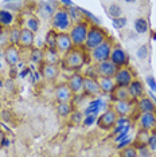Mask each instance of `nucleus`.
<instances>
[{
  "label": "nucleus",
  "mask_w": 156,
  "mask_h": 157,
  "mask_svg": "<svg viewBox=\"0 0 156 157\" xmlns=\"http://www.w3.org/2000/svg\"><path fill=\"white\" fill-rule=\"evenodd\" d=\"M88 62V51L84 47H74L61 59V69L69 73H80Z\"/></svg>",
  "instance_id": "nucleus-1"
},
{
  "label": "nucleus",
  "mask_w": 156,
  "mask_h": 157,
  "mask_svg": "<svg viewBox=\"0 0 156 157\" xmlns=\"http://www.w3.org/2000/svg\"><path fill=\"white\" fill-rule=\"evenodd\" d=\"M51 28L55 30L57 33H69L70 28L73 27V20L70 16L67 8H58L55 13L50 19Z\"/></svg>",
  "instance_id": "nucleus-2"
},
{
  "label": "nucleus",
  "mask_w": 156,
  "mask_h": 157,
  "mask_svg": "<svg viewBox=\"0 0 156 157\" xmlns=\"http://www.w3.org/2000/svg\"><path fill=\"white\" fill-rule=\"evenodd\" d=\"M108 38L109 36L104 28H101L100 26H97V24H90L84 48L86 50V51H92V50H94L96 47H98L101 43H104Z\"/></svg>",
  "instance_id": "nucleus-3"
},
{
  "label": "nucleus",
  "mask_w": 156,
  "mask_h": 157,
  "mask_svg": "<svg viewBox=\"0 0 156 157\" xmlns=\"http://www.w3.org/2000/svg\"><path fill=\"white\" fill-rule=\"evenodd\" d=\"M89 22L84 20V22H78L74 23L73 27L70 28L69 35L72 38L73 46L74 47H84L85 42H86V36H88V31H89Z\"/></svg>",
  "instance_id": "nucleus-4"
},
{
  "label": "nucleus",
  "mask_w": 156,
  "mask_h": 157,
  "mask_svg": "<svg viewBox=\"0 0 156 157\" xmlns=\"http://www.w3.org/2000/svg\"><path fill=\"white\" fill-rule=\"evenodd\" d=\"M112 48H113V42L111 38H108L104 43H101L98 47H96L94 50L89 51L92 60H93L94 63L109 60L111 59V54H112Z\"/></svg>",
  "instance_id": "nucleus-5"
},
{
  "label": "nucleus",
  "mask_w": 156,
  "mask_h": 157,
  "mask_svg": "<svg viewBox=\"0 0 156 157\" xmlns=\"http://www.w3.org/2000/svg\"><path fill=\"white\" fill-rule=\"evenodd\" d=\"M117 122H119V116H117L116 112L112 108H109L98 117L97 126L104 132H111L116 128Z\"/></svg>",
  "instance_id": "nucleus-6"
},
{
  "label": "nucleus",
  "mask_w": 156,
  "mask_h": 157,
  "mask_svg": "<svg viewBox=\"0 0 156 157\" xmlns=\"http://www.w3.org/2000/svg\"><path fill=\"white\" fill-rule=\"evenodd\" d=\"M109 60H111V62L117 67V69H123V67H128L129 56H128V54H127L125 50H124L121 46L113 44L111 59H109Z\"/></svg>",
  "instance_id": "nucleus-7"
},
{
  "label": "nucleus",
  "mask_w": 156,
  "mask_h": 157,
  "mask_svg": "<svg viewBox=\"0 0 156 157\" xmlns=\"http://www.w3.org/2000/svg\"><path fill=\"white\" fill-rule=\"evenodd\" d=\"M94 70L97 78H115L117 73V67L113 65L111 60H105V62L94 63Z\"/></svg>",
  "instance_id": "nucleus-8"
},
{
  "label": "nucleus",
  "mask_w": 156,
  "mask_h": 157,
  "mask_svg": "<svg viewBox=\"0 0 156 157\" xmlns=\"http://www.w3.org/2000/svg\"><path fill=\"white\" fill-rule=\"evenodd\" d=\"M39 73L42 78L47 82H55L61 74V65H50V63H42L39 66Z\"/></svg>",
  "instance_id": "nucleus-9"
},
{
  "label": "nucleus",
  "mask_w": 156,
  "mask_h": 157,
  "mask_svg": "<svg viewBox=\"0 0 156 157\" xmlns=\"http://www.w3.org/2000/svg\"><path fill=\"white\" fill-rule=\"evenodd\" d=\"M54 98L57 103H65V102H73L74 94L70 90V87L67 86L66 82L58 83L54 89Z\"/></svg>",
  "instance_id": "nucleus-10"
},
{
  "label": "nucleus",
  "mask_w": 156,
  "mask_h": 157,
  "mask_svg": "<svg viewBox=\"0 0 156 157\" xmlns=\"http://www.w3.org/2000/svg\"><path fill=\"white\" fill-rule=\"evenodd\" d=\"M115 82H116V86L119 87H128L131 83L135 81L133 73L129 67H123V69H119L115 75Z\"/></svg>",
  "instance_id": "nucleus-11"
},
{
  "label": "nucleus",
  "mask_w": 156,
  "mask_h": 157,
  "mask_svg": "<svg viewBox=\"0 0 156 157\" xmlns=\"http://www.w3.org/2000/svg\"><path fill=\"white\" fill-rule=\"evenodd\" d=\"M73 48L74 46L69 33H58V35H57V51L63 56L69 51H72Z\"/></svg>",
  "instance_id": "nucleus-12"
},
{
  "label": "nucleus",
  "mask_w": 156,
  "mask_h": 157,
  "mask_svg": "<svg viewBox=\"0 0 156 157\" xmlns=\"http://www.w3.org/2000/svg\"><path fill=\"white\" fill-rule=\"evenodd\" d=\"M84 81L85 75H82L81 73H73L67 77V86L70 87V90L73 91V94H82L84 91Z\"/></svg>",
  "instance_id": "nucleus-13"
},
{
  "label": "nucleus",
  "mask_w": 156,
  "mask_h": 157,
  "mask_svg": "<svg viewBox=\"0 0 156 157\" xmlns=\"http://www.w3.org/2000/svg\"><path fill=\"white\" fill-rule=\"evenodd\" d=\"M82 94L88 95V97H97V95L101 94L100 85H98V79H97V78L85 77Z\"/></svg>",
  "instance_id": "nucleus-14"
},
{
  "label": "nucleus",
  "mask_w": 156,
  "mask_h": 157,
  "mask_svg": "<svg viewBox=\"0 0 156 157\" xmlns=\"http://www.w3.org/2000/svg\"><path fill=\"white\" fill-rule=\"evenodd\" d=\"M139 126L147 132L156 130V113H140Z\"/></svg>",
  "instance_id": "nucleus-15"
},
{
  "label": "nucleus",
  "mask_w": 156,
  "mask_h": 157,
  "mask_svg": "<svg viewBox=\"0 0 156 157\" xmlns=\"http://www.w3.org/2000/svg\"><path fill=\"white\" fill-rule=\"evenodd\" d=\"M34 44H35V34L33 31L27 30L26 27H22V34H20L18 47L20 50H27V48H34Z\"/></svg>",
  "instance_id": "nucleus-16"
},
{
  "label": "nucleus",
  "mask_w": 156,
  "mask_h": 157,
  "mask_svg": "<svg viewBox=\"0 0 156 157\" xmlns=\"http://www.w3.org/2000/svg\"><path fill=\"white\" fill-rule=\"evenodd\" d=\"M3 55L8 66H16L20 60V48L18 46H8L6 50H3Z\"/></svg>",
  "instance_id": "nucleus-17"
},
{
  "label": "nucleus",
  "mask_w": 156,
  "mask_h": 157,
  "mask_svg": "<svg viewBox=\"0 0 156 157\" xmlns=\"http://www.w3.org/2000/svg\"><path fill=\"white\" fill-rule=\"evenodd\" d=\"M132 106H133V101H117L113 102L112 109L116 112V114L120 117H127L129 116L131 112H132Z\"/></svg>",
  "instance_id": "nucleus-18"
},
{
  "label": "nucleus",
  "mask_w": 156,
  "mask_h": 157,
  "mask_svg": "<svg viewBox=\"0 0 156 157\" xmlns=\"http://www.w3.org/2000/svg\"><path fill=\"white\" fill-rule=\"evenodd\" d=\"M128 90H129V95L132 98L133 102L139 101V99L144 98L145 97V89H144V85L141 83L140 81L135 79L132 83L128 86Z\"/></svg>",
  "instance_id": "nucleus-19"
},
{
  "label": "nucleus",
  "mask_w": 156,
  "mask_h": 157,
  "mask_svg": "<svg viewBox=\"0 0 156 157\" xmlns=\"http://www.w3.org/2000/svg\"><path fill=\"white\" fill-rule=\"evenodd\" d=\"M150 136L151 132H147L144 129H139L137 130L136 136H135V140H133V146L139 151V149H144L148 146V141H150Z\"/></svg>",
  "instance_id": "nucleus-20"
},
{
  "label": "nucleus",
  "mask_w": 156,
  "mask_h": 157,
  "mask_svg": "<svg viewBox=\"0 0 156 157\" xmlns=\"http://www.w3.org/2000/svg\"><path fill=\"white\" fill-rule=\"evenodd\" d=\"M58 10V3L54 2H41L39 3V13L43 17H49L51 19L53 15L55 13V11Z\"/></svg>",
  "instance_id": "nucleus-21"
},
{
  "label": "nucleus",
  "mask_w": 156,
  "mask_h": 157,
  "mask_svg": "<svg viewBox=\"0 0 156 157\" xmlns=\"http://www.w3.org/2000/svg\"><path fill=\"white\" fill-rule=\"evenodd\" d=\"M136 106L140 113H156V103L154 102V99H151L147 95L136 101Z\"/></svg>",
  "instance_id": "nucleus-22"
},
{
  "label": "nucleus",
  "mask_w": 156,
  "mask_h": 157,
  "mask_svg": "<svg viewBox=\"0 0 156 157\" xmlns=\"http://www.w3.org/2000/svg\"><path fill=\"white\" fill-rule=\"evenodd\" d=\"M98 79V85H100V90L101 94H106V95H111L116 86V82L113 78H97Z\"/></svg>",
  "instance_id": "nucleus-23"
},
{
  "label": "nucleus",
  "mask_w": 156,
  "mask_h": 157,
  "mask_svg": "<svg viewBox=\"0 0 156 157\" xmlns=\"http://www.w3.org/2000/svg\"><path fill=\"white\" fill-rule=\"evenodd\" d=\"M111 99L112 102H117V101H132L129 95V90L128 87H119L117 86L115 89V91L111 94Z\"/></svg>",
  "instance_id": "nucleus-24"
},
{
  "label": "nucleus",
  "mask_w": 156,
  "mask_h": 157,
  "mask_svg": "<svg viewBox=\"0 0 156 157\" xmlns=\"http://www.w3.org/2000/svg\"><path fill=\"white\" fill-rule=\"evenodd\" d=\"M43 52H45V60H43V63H50V65H61L62 55L59 54L57 50L43 48Z\"/></svg>",
  "instance_id": "nucleus-25"
},
{
  "label": "nucleus",
  "mask_w": 156,
  "mask_h": 157,
  "mask_svg": "<svg viewBox=\"0 0 156 157\" xmlns=\"http://www.w3.org/2000/svg\"><path fill=\"white\" fill-rule=\"evenodd\" d=\"M74 113L73 102H65V103H57V114L62 118H67Z\"/></svg>",
  "instance_id": "nucleus-26"
},
{
  "label": "nucleus",
  "mask_w": 156,
  "mask_h": 157,
  "mask_svg": "<svg viewBox=\"0 0 156 157\" xmlns=\"http://www.w3.org/2000/svg\"><path fill=\"white\" fill-rule=\"evenodd\" d=\"M20 34H22V27L19 24H12L8 28V36H10V44L11 46H18L19 44Z\"/></svg>",
  "instance_id": "nucleus-27"
},
{
  "label": "nucleus",
  "mask_w": 156,
  "mask_h": 157,
  "mask_svg": "<svg viewBox=\"0 0 156 157\" xmlns=\"http://www.w3.org/2000/svg\"><path fill=\"white\" fill-rule=\"evenodd\" d=\"M28 59H30V62L34 63V65L41 66L42 63H43V60H45V52H43V50L39 48V47L31 48V52H30V56H28Z\"/></svg>",
  "instance_id": "nucleus-28"
},
{
  "label": "nucleus",
  "mask_w": 156,
  "mask_h": 157,
  "mask_svg": "<svg viewBox=\"0 0 156 157\" xmlns=\"http://www.w3.org/2000/svg\"><path fill=\"white\" fill-rule=\"evenodd\" d=\"M57 33L55 30H49L47 34H46V39H45V48L49 50H57Z\"/></svg>",
  "instance_id": "nucleus-29"
},
{
  "label": "nucleus",
  "mask_w": 156,
  "mask_h": 157,
  "mask_svg": "<svg viewBox=\"0 0 156 157\" xmlns=\"http://www.w3.org/2000/svg\"><path fill=\"white\" fill-rule=\"evenodd\" d=\"M14 16L8 10H0V24L4 28H10L12 26Z\"/></svg>",
  "instance_id": "nucleus-30"
},
{
  "label": "nucleus",
  "mask_w": 156,
  "mask_h": 157,
  "mask_svg": "<svg viewBox=\"0 0 156 157\" xmlns=\"http://www.w3.org/2000/svg\"><path fill=\"white\" fill-rule=\"evenodd\" d=\"M119 157H139V151L133 145L123 146L119 151Z\"/></svg>",
  "instance_id": "nucleus-31"
},
{
  "label": "nucleus",
  "mask_w": 156,
  "mask_h": 157,
  "mask_svg": "<svg viewBox=\"0 0 156 157\" xmlns=\"http://www.w3.org/2000/svg\"><path fill=\"white\" fill-rule=\"evenodd\" d=\"M24 27H26L27 30L33 31V33L35 34L39 30V19H38L37 16H34V15L28 16L27 20H26V26H24Z\"/></svg>",
  "instance_id": "nucleus-32"
},
{
  "label": "nucleus",
  "mask_w": 156,
  "mask_h": 157,
  "mask_svg": "<svg viewBox=\"0 0 156 157\" xmlns=\"http://www.w3.org/2000/svg\"><path fill=\"white\" fill-rule=\"evenodd\" d=\"M10 44V36H8V28H6L4 31H3V34L0 35V48L6 50Z\"/></svg>",
  "instance_id": "nucleus-33"
},
{
  "label": "nucleus",
  "mask_w": 156,
  "mask_h": 157,
  "mask_svg": "<svg viewBox=\"0 0 156 157\" xmlns=\"http://www.w3.org/2000/svg\"><path fill=\"white\" fill-rule=\"evenodd\" d=\"M148 149H150V152L155 153L156 155V130L151 132V136H150V141H148Z\"/></svg>",
  "instance_id": "nucleus-34"
},
{
  "label": "nucleus",
  "mask_w": 156,
  "mask_h": 157,
  "mask_svg": "<svg viewBox=\"0 0 156 157\" xmlns=\"http://www.w3.org/2000/svg\"><path fill=\"white\" fill-rule=\"evenodd\" d=\"M4 138H6L4 132H3L2 129H0V146H2V145H3V142H4Z\"/></svg>",
  "instance_id": "nucleus-35"
},
{
  "label": "nucleus",
  "mask_w": 156,
  "mask_h": 157,
  "mask_svg": "<svg viewBox=\"0 0 156 157\" xmlns=\"http://www.w3.org/2000/svg\"><path fill=\"white\" fill-rule=\"evenodd\" d=\"M4 30H6V28H4V27H3V26H2V24H0V35H2V34H3V31H4Z\"/></svg>",
  "instance_id": "nucleus-36"
},
{
  "label": "nucleus",
  "mask_w": 156,
  "mask_h": 157,
  "mask_svg": "<svg viewBox=\"0 0 156 157\" xmlns=\"http://www.w3.org/2000/svg\"><path fill=\"white\" fill-rule=\"evenodd\" d=\"M2 106H3V103H2V99H0V109H2Z\"/></svg>",
  "instance_id": "nucleus-37"
},
{
  "label": "nucleus",
  "mask_w": 156,
  "mask_h": 157,
  "mask_svg": "<svg viewBox=\"0 0 156 157\" xmlns=\"http://www.w3.org/2000/svg\"><path fill=\"white\" fill-rule=\"evenodd\" d=\"M154 157H156V155H155V156H154Z\"/></svg>",
  "instance_id": "nucleus-38"
}]
</instances>
